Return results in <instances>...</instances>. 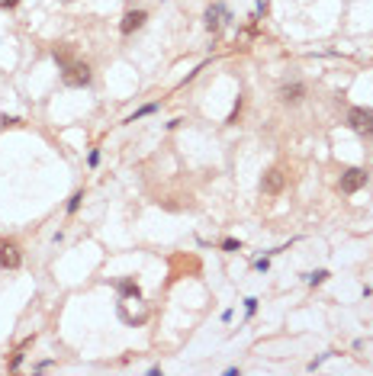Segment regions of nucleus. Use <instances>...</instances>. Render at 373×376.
I'll list each match as a JSON object with an SVG mask.
<instances>
[{
	"mask_svg": "<svg viewBox=\"0 0 373 376\" xmlns=\"http://www.w3.org/2000/svg\"><path fill=\"white\" fill-rule=\"evenodd\" d=\"M119 296L123 299H139L142 296L139 283H135V280H119Z\"/></svg>",
	"mask_w": 373,
	"mask_h": 376,
	"instance_id": "nucleus-9",
	"label": "nucleus"
},
{
	"mask_svg": "<svg viewBox=\"0 0 373 376\" xmlns=\"http://www.w3.org/2000/svg\"><path fill=\"white\" fill-rule=\"evenodd\" d=\"M19 264H23V254H19L16 244H13V241H0V267L16 270Z\"/></svg>",
	"mask_w": 373,
	"mask_h": 376,
	"instance_id": "nucleus-5",
	"label": "nucleus"
},
{
	"mask_svg": "<svg viewBox=\"0 0 373 376\" xmlns=\"http://www.w3.org/2000/svg\"><path fill=\"white\" fill-rule=\"evenodd\" d=\"M348 126L354 129L357 135H364V139L373 142V109H367V106H351L348 109Z\"/></svg>",
	"mask_w": 373,
	"mask_h": 376,
	"instance_id": "nucleus-1",
	"label": "nucleus"
},
{
	"mask_svg": "<svg viewBox=\"0 0 373 376\" xmlns=\"http://www.w3.org/2000/svg\"><path fill=\"white\" fill-rule=\"evenodd\" d=\"M16 3H19V0H0V6H3V10H13Z\"/></svg>",
	"mask_w": 373,
	"mask_h": 376,
	"instance_id": "nucleus-17",
	"label": "nucleus"
},
{
	"mask_svg": "<svg viewBox=\"0 0 373 376\" xmlns=\"http://www.w3.org/2000/svg\"><path fill=\"white\" fill-rule=\"evenodd\" d=\"M367 180H370V174L364 167H348L341 174V183H338V190L341 193H357L361 187H367Z\"/></svg>",
	"mask_w": 373,
	"mask_h": 376,
	"instance_id": "nucleus-3",
	"label": "nucleus"
},
{
	"mask_svg": "<svg viewBox=\"0 0 373 376\" xmlns=\"http://www.w3.org/2000/svg\"><path fill=\"white\" fill-rule=\"evenodd\" d=\"M309 286H318V283H325V280H328V270H315V273H309Z\"/></svg>",
	"mask_w": 373,
	"mask_h": 376,
	"instance_id": "nucleus-12",
	"label": "nucleus"
},
{
	"mask_svg": "<svg viewBox=\"0 0 373 376\" xmlns=\"http://www.w3.org/2000/svg\"><path fill=\"white\" fill-rule=\"evenodd\" d=\"M283 183H287V174H283V167H270L267 174L261 177V190L267 196H277L283 190Z\"/></svg>",
	"mask_w": 373,
	"mask_h": 376,
	"instance_id": "nucleus-4",
	"label": "nucleus"
},
{
	"mask_svg": "<svg viewBox=\"0 0 373 376\" xmlns=\"http://www.w3.org/2000/svg\"><path fill=\"white\" fill-rule=\"evenodd\" d=\"M80 200H84V193H80V190H77V193H74L71 200H68V216H74V213H77V209H80Z\"/></svg>",
	"mask_w": 373,
	"mask_h": 376,
	"instance_id": "nucleus-11",
	"label": "nucleus"
},
{
	"mask_svg": "<svg viewBox=\"0 0 373 376\" xmlns=\"http://www.w3.org/2000/svg\"><path fill=\"white\" fill-rule=\"evenodd\" d=\"M245 312H248V315H254V312H257V299H254V296L245 299Z\"/></svg>",
	"mask_w": 373,
	"mask_h": 376,
	"instance_id": "nucleus-13",
	"label": "nucleus"
},
{
	"mask_svg": "<svg viewBox=\"0 0 373 376\" xmlns=\"http://www.w3.org/2000/svg\"><path fill=\"white\" fill-rule=\"evenodd\" d=\"M154 109H158V103H148V106H142V109H135V113H132V116H129V119H126V122H139V119H145V116H151V113H154Z\"/></svg>",
	"mask_w": 373,
	"mask_h": 376,
	"instance_id": "nucleus-10",
	"label": "nucleus"
},
{
	"mask_svg": "<svg viewBox=\"0 0 373 376\" xmlns=\"http://www.w3.org/2000/svg\"><path fill=\"white\" fill-rule=\"evenodd\" d=\"M302 97H306V84H283L280 87V100L283 103H302Z\"/></svg>",
	"mask_w": 373,
	"mask_h": 376,
	"instance_id": "nucleus-8",
	"label": "nucleus"
},
{
	"mask_svg": "<svg viewBox=\"0 0 373 376\" xmlns=\"http://www.w3.org/2000/svg\"><path fill=\"white\" fill-rule=\"evenodd\" d=\"M222 248H225V251H238V248H241V244H238V241H235V238H225V241H222Z\"/></svg>",
	"mask_w": 373,
	"mask_h": 376,
	"instance_id": "nucleus-14",
	"label": "nucleus"
},
{
	"mask_svg": "<svg viewBox=\"0 0 373 376\" xmlns=\"http://www.w3.org/2000/svg\"><path fill=\"white\" fill-rule=\"evenodd\" d=\"M228 19H232V13H228L222 3H216V6L206 10V29L216 32V29H222V23H228Z\"/></svg>",
	"mask_w": 373,
	"mask_h": 376,
	"instance_id": "nucleus-6",
	"label": "nucleus"
},
{
	"mask_svg": "<svg viewBox=\"0 0 373 376\" xmlns=\"http://www.w3.org/2000/svg\"><path fill=\"white\" fill-rule=\"evenodd\" d=\"M19 364H23V351H19V354H13V360H10V370H16Z\"/></svg>",
	"mask_w": 373,
	"mask_h": 376,
	"instance_id": "nucleus-15",
	"label": "nucleus"
},
{
	"mask_svg": "<svg viewBox=\"0 0 373 376\" xmlns=\"http://www.w3.org/2000/svg\"><path fill=\"white\" fill-rule=\"evenodd\" d=\"M90 68L87 65H80V61H71V65H65V71H62V80L68 87H87L90 84Z\"/></svg>",
	"mask_w": 373,
	"mask_h": 376,
	"instance_id": "nucleus-2",
	"label": "nucleus"
},
{
	"mask_svg": "<svg viewBox=\"0 0 373 376\" xmlns=\"http://www.w3.org/2000/svg\"><path fill=\"white\" fill-rule=\"evenodd\" d=\"M145 10H129L126 16H123V23H119V32H123V36H132L135 29H142V26H145Z\"/></svg>",
	"mask_w": 373,
	"mask_h": 376,
	"instance_id": "nucleus-7",
	"label": "nucleus"
},
{
	"mask_svg": "<svg viewBox=\"0 0 373 376\" xmlns=\"http://www.w3.org/2000/svg\"><path fill=\"white\" fill-rule=\"evenodd\" d=\"M87 161H90V167H97V164H100V151H90V158H87Z\"/></svg>",
	"mask_w": 373,
	"mask_h": 376,
	"instance_id": "nucleus-16",
	"label": "nucleus"
}]
</instances>
